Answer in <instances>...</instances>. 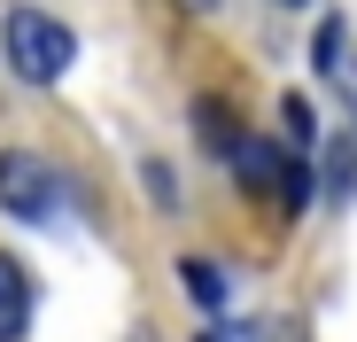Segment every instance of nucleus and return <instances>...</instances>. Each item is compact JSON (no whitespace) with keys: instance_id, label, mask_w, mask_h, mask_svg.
I'll return each instance as SVG.
<instances>
[{"instance_id":"obj_1","label":"nucleus","mask_w":357,"mask_h":342,"mask_svg":"<svg viewBox=\"0 0 357 342\" xmlns=\"http://www.w3.org/2000/svg\"><path fill=\"white\" fill-rule=\"evenodd\" d=\"M0 47H8L16 78H31V86H54V78L70 70V54H78L70 24H63V16H47V8H8V24H0Z\"/></svg>"},{"instance_id":"obj_2","label":"nucleus","mask_w":357,"mask_h":342,"mask_svg":"<svg viewBox=\"0 0 357 342\" xmlns=\"http://www.w3.org/2000/svg\"><path fill=\"white\" fill-rule=\"evenodd\" d=\"M63 202H70V187L54 179V171H47L39 156H24V148H8V156H0V210H8V218L47 225Z\"/></svg>"},{"instance_id":"obj_3","label":"nucleus","mask_w":357,"mask_h":342,"mask_svg":"<svg viewBox=\"0 0 357 342\" xmlns=\"http://www.w3.org/2000/svg\"><path fill=\"white\" fill-rule=\"evenodd\" d=\"M225 163H233V179H241L249 195H264V187H272V171H280V148H272L264 133H241Z\"/></svg>"},{"instance_id":"obj_4","label":"nucleus","mask_w":357,"mask_h":342,"mask_svg":"<svg viewBox=\"0 0 357 342\" xmlns=\"http://www.w3.org/2000/svg\"><path fill=\"white\" fill-rule=\"evenodd\" d=\"M31 327V280L16 272V257H0V342H24Z\"/></svg>"},{"instance_id":"obj_5","label":"nucleus","mask_w":357,"mask_h":342,"mask_svg":"<svg viewBox=\"0 0 357 342\" xmlns=\"http://www.w3.org/2000/svg\"><path fill=\"white\" fill-rule=\"evenodd\" d=\"M349 195H357V140H349V133H334V140H326V202L342 210Z\"/></svg>"},{"instance_id":"obj_6","label":"nucleus","mask_w":357,"mask_h":342,"mask_svg":"<svg viewBox=\"0 0 357 342\" xmlns=\"http://www.w3.org/2000/svg\"><path fill=\"white\" fill-rule=\"evenodd\" d=\"M272 195H280L287 210H311V202H319V179H311V163H303V156H280V171H272Z\"/></svg>"},{"instance_id":"obj_7","label":"nucleus","mask_w":357,"mask_h":342,"mask_svg":"<svg viewBox=\"0 0 357 342\" xmlns=\"http://www.w3.org/2000/svg\"><path fill=\"white\" fill-rule=\"evenodd\" d=\"M178 288H187L202 311H218V304H225V272H218L210 257H178Z\"/></svg>"},{"instance_id":"obj_8","label":"nucleus","mask_w":357,"mask_h":342,"mask_svg":"<svg viewBox=\"0 0 357 342\" xmlns=\"http://www.w3.org/2000/svg\"><path fill=\"white\" fill-rule=\"evenodd\" d=\"M195 133L210 156H233V140H241V125H233V109L225 101H195Z\"/></svg>"},{"instance_id":"obj_9","label":"nucleus","mask_w":357,"mask_h":342,"mask_svg":"<svg viewBox=\"0 0 357 342\" xmlns=\"http://www.w3.org/2000/svg\"><path fill=\"white\" fill-rule=\"evenodd\" d=\"M280 125H287V148H295V156H303V148H319V125H311V101H295V94H287V101H280Z\"/></svg>"},{"instance_id":"obj_10","label":"nucleus","mask_w":357,"mask_h":342,"mask_svg":"<svg viewBox=\"0 0 357 342\" xmlns=\"http://www.w3.org/2000/svg\"><path fill=\"white\" fill-rule=\"evenodd\" d=\"M342 47H349V31H342V16H326V24H319V39H311V63H319V70H334V54H342Z\"/></svg>"},{"instance_id":"obj_11","label":"nucleus","mask_w":357,"mask_h":342,"mask_svg":"<svg viewBox=\"0 0 357 342\" xmlns=\"http://www.w3.org/2000/svg\"><path fill=\"white\" fill-rule=\"evenodd\" d=\"M326 78H334V86H342V101H349V109H357V54H349V47H342V54H334V70H326Z\"/></svg>"},{"instance_id":"obj_12","label":"nucleus","mask_w":357,"mask_h":342,"mask_svg":"<svg viewBox=\"0 0 357 342\" xmlns=\"http://www.w3.org/2000/svg\"><path fill=\"white\" fill-rule=\"evenodd\" d=\"M187 8H210V0H187Z\"/></svg>"},{"instance_id":"obj_13","label":"nucleus","mask_w":357,"mask_h":342,"mask_svg":"<svg viewBox=\"0 0 357 342\" xmlns=\"http://www.w3.org/2000/svg\"><path fill=\"white\" fill-rule=\"evenodd\" d=\"M280 8H295V0H280Z\"/></svg>"}]
</instances>
